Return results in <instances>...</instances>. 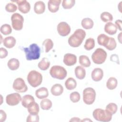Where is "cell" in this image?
<instances>
[{"label":"cell","mask_w":122,"mask_h":122,"mask_svg":"<svg viewBox=\"0 0 122 122\" xmlns=\"http://www.w3.org/2000/svg\"><path fill=\"white\" fill-rule=\"evenodd\" d=\"M86 36L85 31L81 29H78L75 30L68 39V43L71 47H78L83 42Z\"/></svg>","instance_id":"6da1fadb"},{"label":"cell","mask_w":122,"mask_h":122,"mask_svg":"<svg viewBox=\"0 0 122 122\" xmlns=\"http://www.w3.org/2000/svg\"><path fill=\"white\" fill-rule=\"evenodd\" d=\"M26 59L28 61L35 60L40 57L41 49L39 46L36 43L30 44L29 47L23 48Z\"/></svg>","instance_id":"7a4b0ae2"},{"label":"cell","mask_w":122,"mask_h":122,"mask_svg":"<svg viewBox=\"0 0 122 122\" xmlns=\"http://www.w3.org/2000/svg\"><path fill=\"white\" fill-rule=\"evenodd\" d=\"M92 115L93 118L98 121L108 122L111 121L112 115L106 109L97 108L93 111Z\"/></svg>","instance_id":"3957f363"},{"label":"cell","mask_w":122,"mask_h":122,"mask_svg":"<svg viewBox=\"0 0 122 122\" xmlns=\"http://www.w3.org/2000/svg\"><path fill=\"white\" fill-rule=\"evenodd\" d=\"M27 81L32 87H37L40 85L42 81V76L39 72L32 70L30 71L27 76Z\"/></svg>","instance_id":"277c9868"},{"label":"cell","mask_w":122,"mask_h":122,"mask_svg":"<svg viewBox=\"0 0 122 122\" xmlns=\"http://www.w3.org/2000/svg\"><path fill=\"white\" fill-rule=\"evenodd\" d=\"M50 74L52 78L61 80L66 77L67 72L63 67L54 65L51 67L50 70Z\"/></svg>","instance_id":"5b68a950"},{"label":"cell","mask_w":122,"mask_h":122,"mask_svg":"<svg viewBox=\"0 0 122 122\" xmlns=\"http://www.w3.org/2000/svg\"><path fill=\"white\" fill-rule=\"evenodd\" d=\"M107 54L106 52L102 48H97L92 55L93 62L97 64H101L105 61Z\"/></svg>","instance_id":"8992f818"},{"label":"cell","mask_w":122,"mask_h":122,"mask_svg":"<svg viewBox=\"0 0 122 122\" xmlns=\"http://www.w3.org/2000/svg\"><path fill=\"white\" fill-rule=\"evenodd\" d=\"M96 92L92 88L88 87L83 91V101L88 105L92 104L95 101Z\"/></svg>","instance_id":"52a82bcc"},{"label":"cell","mask_w":122,"mask_h":122,"mask_svg":"<svg viewBox=\"0 0 122 122\" xmlns=\"http://www.w3.org/2000/svg\"><path fill=\"white\" fill-rule=\"evenodd\" d=\"M11 20L13 29L16 30H21L23 28L24 18L18 13H15L11 15Z\"/></svg>","instance_id":"ba28073f"},{"label":"cell","mask_w":122,"mask_h":122,"mask_svg":"<svg viewBox=\"0 0 122 122\" xmlns=\"http://www.w3.org/2000/svg\"><path fill=\"white\" fill-rule=\"evenodd\" d=\"M13 89L18 92H25L28 90V87L24 80L21 78L16 79L13 83Z\"/></svg>","instance_id":"9c48e42d"},{"label":"cell","mask_w":122,"mask_h":122,"mask_svg":"<svg viewBox=\"0 0 122 122\" xmlns=\"http://www.w3.org/2000/svg\"><path fill=\"white\" fill-rule=\"evenodd\" d=\"M21 97L18 93H13L7 95L6 102L7 104L10 106H15L19 103L21 101Z\"/></svg>","instance_id":"30bf717a"},{"label":"cell","mask_w":122,"mask_h":122,"mask_svg":"<svg viewBox=\"0 0 122 122\" xmlns=\"http://www.w3.org/2000/svg\"><path fill=\"white\" fill-rule=\"evenodd\" d=\"M59 34L61 36H66L71 32V27L66 22L62 21L60 22L57 27Z\"/></svg>","instance_id":"8fae6325"},{"label":"cell","mask_w":122,"mask_h":122,"mask_svg":"<svg viewBox=\"0 0 122 122\" xmlns=\"http://www.w3.org/2000/svg\"><path fill=\"white\" fill-rule=\"evenodd\" d=\"M18 5V9L21 13L26 14L28 13L30 9V5L26 0H18L14 1Z\"/></svg>","instance_id":"7c38bea8"},{"label":"cell","mask_w":122,"mask_h":122,"mask_svg":"<svg viewBox=\"0 0 122 122\" xmlns=\"http://www.w3.org/2000/svg\"><path fill=\"white\" fill-rule=\"evenodd\" d=\"M64 63L68 66L74 65L77 62V57L74 54L71 53H66L63 58Z\"/></svg>","instance_id":"4fadbf2b"},{"label":"cell","mask_w":122,"mask_h":122,"mask_svg":"<svg viewBox=\"0 0 122 122\" xmlns=\"http://www.w3.org/2000/svg\"><path fill=\"white\" fill-rule=\"evenodd\" d=\"M61 0H50L48 2V8L49 11L52 13L56 12L59 9Z\"/></svg>","instance_id":"5bb4252c"},{"label":"cell","mask_w":122,"mask_h":122,"mask_svg":"<svg viewBox=\"0 0 122 122\" xmlns=\"http://www.w3.org/2000/svg\"><path fill=\"white\" fill-rule=\"evenodd\" d=\"M92 79L95 81H100L103 76V70L100 68H96L93 69L91 73Z\"/></svg>","instance_id":"9a60e30c"},{"label":"cell","mask_w":122,"mask_h":122,"mask_svg":"<svg viewBox=\"0 0 122 122\" xmlns=\"http://www.w3.org/2000/svg\"><path fill=\"white\" fill-rule=\"evenodd\" d=\"M104 31L107 34L112 35L115 34L117 30V28L114 24L112 22H108L104 26Z\"/></svg>","instance_id":"2e32d148"},{"label":"cell","mask_w":122,"mask_h":122,"mask_svg":"<svg viewBox=\"0 0 122 122\" xmlns=\"http://www.w3.org/2000/svg\"><path fill=\"white\" fill-rule=\"evenodd\" d=\"M51 94L55 96H60L63 92V88L61 84L56 83L51 87Z\"/></svg>","instance_id":"e0dca14e"},{"label":"cell","mask_w":122,"mask_h":122,"mask_svg":"<svg viewBox=\"0 0 122 122\" xmlns=\"http://www.w3.org/2000/svg\"><path fill=\"white\" fill-rule=\"evenodd\" d=\"M45 10V3L42 1H38L35 2L34 5V11L38 14H41L43 13Z\"/></svg>","instance_id":"ac0fdd59"},{"label":"cell","mask_w":122,"mask_h":122,"mask_svg":"<svg viewBox=\"0 0 122 122\" xmlns=\"http://www.w3.org/2000/svg\"><path fill=\"white\" fill-rule=\"evenodd\" d=\"M16 42V39L12 36H8L5 38L3 41V45L9 49L13 48Z\"/></svg>","instance_id":"d6986e66"},{"label":"cell","mask_w":122,"mask_h":122,"mask_svg":"<svg viewBox=\"0 0 122 122\" xmlns=\"http://www.w3.org/2000/svg\"><path fill=\"white\" fill-rule=\"evenodd\" d=\"M35 95L39 99L46 98L49 95L48 89L45 87H41L35 91Z\"/></svg>","instance_id":"ffe728a7"},{"label":"cell","mask_w":122,"mask_h":122,"mask_svg":"<svg viewBox=\"0 0 122 122\" xmlns=\"http://www.w3.org/2000/svg\"><path fill=\"white\" fill-rule=\"evenodd\" d=\"M74 72L76 77L79 80L83 79L86 75L85 69L81 66H78L75 68Z\"/></svg>","instance_id":"44dd1931"},{"label":"cell","mask_w":122,"mask_h":122,"mask_svg":"<svg viewBox=\"0 0 122 122\" xmlns=\"http://www.w3.org/2000/svg\"><path fill=\"white\" fill-rule=\"evenodd\" d=\"M28 111L30 114H37L39 113L40 109L38 104L35 101L30 103L27 107Z\"/></svg>","instance_id":"7402d4cb"},{"label":"cell","mask_w":122,"mask_h":122,"mask_svg":"<svg viewBox=\"0 0 122 122\" xmlns=\"http://www.w3.org/2000/svg\"><path fill=\"white\" fill-rule=\"evenodd\" d=\"M35 101V99L34 97L30 94H27L23 96L21 99V104L22 105L27 108L28 105L33 102Z\"/></svg>","instance_id":"603a6c76"},{"label":"cell","mask_w":122,"mask_h":122,"mask_svg":"<svg viewBox=\"0 0 122 122\" xmlns=\"http://www.w3.org/2000/svg\"><path fill=\"white\" fill-rule=\"evenodd\" d=\"M7 65L10 70L12 71H15L19 68L20 61L17 59L11 58L9 60Z\"/></svg>","instance_id":"cb8c5ba5"},{"label":"cell","mask_w":122,"mask_h":122,"mask_svg":"<svg viewBox=\"0 0 122 122\" xmlns=\"http://www.w3.org/2000/svg\"><path fill=\"white\" fill-rule=\"evenodd\" d=\"M82 27L86 30H89L92 29L94 25L93 20L89 18H84L82 20L81 22Z\"/></svg>","instance_id":"d4e9b609"},{"label":"cell","mask_w":122,"mask_h":122,"mask_svg":"<svg viewBox=\"0 0 122 122\" xmlns=\"http://www.w3.org/2000/svg\"><path fill=\"white\" fill-rule=\"evenodd\" d=\"M65 85L67 90H72L76 87L77 82L74 78L70 77L68 78L66 81L65 82Z\"/></svg>","instance_id":"484cf974"},{"label":"cell","mask_w":122,"mask_h":122,"mask_svg":"<svg viewBox=\"0 0 122 122\" xmlns=\"http://www.w3.org/2000/svg\"><path fill=\"white\" fill-rule=\"evenodd\" d=\"M50 64V62L48 59L46 58H43L38 63V66L41 70L45 71L49 68Z\"/></svg>","instance_id":"4316f807"},{"label":"cell","mask_w":122,"mask_h":122,"mask_svg":"<svg viewBox=\"0 0 122 122\" xmlns=\"http://www.w3.org/2000/svg\"><path fill=\"white\" fill-rule=\"evenodd\" d=\"M109 37L104 34H101L97 37L98 43L101 46L105 47L109 41Z\"/></svg>","instance_id":"83f0119b"},{"label":"cell","mask_w":122,"mask_h":122,"mask_svg":"<svg viewBox=\"0 0 122 122\" xmlns=\"http://www.w3.org/2000/svg\"><path fill=\"white\" fill-rule=\"evenodd\" d=\"M118 81L117 79L113 77H111L109 78L106 82L107 88L111 90H114L117 86Z\"/></svg>","instance_id":"f1b7e54d"},{"label":"cell","mask_w":122,"mask_h":122,"mask_svg":"<svg viewBox=\"0 0 122 122\" xmlns=\"http://www.w3.org/2000/svg\"><path fill=\"white\" fill-rule=\"evenodd\" d=\"M40 106L42 110H48L52 107V102L50 100L44 98L41 101Z\"/></svg>","instance_id":"f546056e"},{"label":"cell","mask_w":122,"mask_h":122,"mask_svg":"<svg viewBox=\"0 0 122 122\" xmlns=\"http://www.w3.org/2000/svg\"><path fill=\"white\" fill-rule=\"evenodd\" d=\"M79 63L84 67H89L91 65L89 58L86 55H81L79 58Z\"/></svg>","instance_id":"4dcf8cb0"},{"label":"cell","mask_w":122,"mask_h":122,"mask_svg":"<svg viewBox=\"0 0 122 122\" xmlns=\"http://www.w3.org/2000/svg\"><path fill=\"white\" fill-rule=\"evenodd\" d=\"M95 46V41L93 38H89L87 39L85 42L84 47L85 50L90 51L93 49Z\"/></svg>","instance_id":"1f68e13d"},{"label":"cell","mask_w":122,"mask_h":122,"mask_svg":"<svg viewBox=\"0 0 122 122\" xmlns=\"http://www.w3.org/2000/svg\"><path fill=\"white\" fill-rule=\"evenodd\" d=\"M42 45L44 46L45 51L48 52L53 47V42L50 39H45L42 43Z\"/></svg>","instance_id":"d6a6232c"},{"label":"cell","mask_w":122,"mask_h":122,"mask_svg":"<svg viewBox=\"0 0 122 122\" xmlns=\"http://www.w3.org/2000/svg\"><path fill=\"white\" fill-rule=\"evenodd\" d=\"M100 18L101 20L104 22L112 21L113 20L112 15L110 13L106 11L102 13L100 16Z\"/></svg>","instance_id":"836d02e7"},{"label":"cell","mask_w":122,"mask_h":122,"mask_svg":"<svg viewBox=\"0 0 122 122\" xmlns=\"http://www.w3.org/2000/svg\"><path fill=\"white\" fill-rule=\"evenodd\" d=\"M1 33L5 35L10 34L12 32V29L10 25L8 24H4L2 25L0 29Z\"/></svg>","instance_id":"e575fe53"},{"label":"cell","mask_w":122,"mask_h":122,"mask_svg":"<svg viewBox=\"0 0 122 122\" xmlns=\"http://www.w3.org/2000/svg\"><path fill=\"white\" fill-rule=\"evenodd\" d=\"M116 46L117 43L115 40L112 37H110L109 41L105 47L109 51H112L116 48Z\"/></svg>","instance_id":"d590c367"},{"label":"cell","mask_w":122,"mask_h":122,"mask_svg":"<svg viewBox=\"0 0 122 122\" xmlns=\"http://www.w3.org/2000/svg\"><path fill=\"white\" fill-rule=\"evenodd\" d=\"M107 111H108L112 115L115 114L117 111L118 107L117 105L113 102H111L109 103L106 106V109Z\"/></svg>","instance_id":"8d00e7d4"},{"label":"cell","mask_w":122,"mask_h":122,"mask_svg":"<svg viewBox=\"0 0 122 122\" xmlns=\"http://www.w3.org/2000/svg\"><path fill=\"white\" fill-rule=\"evenodd\" d=\"M75 0H63L62 2V6L64 9H70L75 4Z\"/></svg>","instance_id":"74e56055"},{"label":"cell","mask_w":122,"mask_h":122,"mask_svg":"<svg viewBox=\"0 0 122 122\" xmlns=\"http://www.w3.org/2000/svg\"><path fill=\"white\" fill-rule=\"evenodd\" d=\"M80 94L78 92H71L70 95V99L72 102H77L80 100Z\"/></svg>","instance_id":"f35d334b"},{"label":"cell","mask_w":122,"mask_h":122,"mask_svg":"<svg viewBox=\"0 0 122 122\" xmlns=\"http://www.w3.org/2000/svg\"><path fill=\"white\" fill-rule=\"evenodd\" d=\"M5 10L9 12H14L17 10V6L13 3H8L5 6Z\"/></svg>","instance_id":"ab89813d"},{"label":"cell","mask_w":122,"mask_h":122,"mask_svg":"<svg viewBox=\"0 0 122 122\" xmlns=\"http://www.w3.org/2000/svg\"><path fill=\"white\" fill-rule=\"evenodd\" d=\"M27 122H38L39 121V116L38 114H30L26 119Z\"/></svg>","instance_id":"60d3db41"},{"label":"cell","mask_w":122,"mask_h":122,"mask_svg":"<svg viewBox=\"0 0 122 122\" xmlns=\"http://www.w3.org/2000/svg\"><path fill=\"white\" fill-rule=\"evenodd\" d=\"M0 58L1 59H3L7 57V56L8 55V52L6 49L1 47L0 48Z\"/></svg>","instance_id":"b9f144b4"},{"label":"cell","mask_w":122,"mask_h":122,"mask_svg":"<svg viewBox=\"0 0 122 122\" xmlns=\"http://www.w3.org/2000/svg\"><path fill=\"white\" fill-rule=\"evenodd\" d=\"M0 122H3L5 121L6 119L7 115L5 112L2 110H0Z\"/></svg>","instance_id":"7bdbcfd3"},{"label":"cell","mask_w":122,"mask_h":122,"mask_svg":"<svg viewBox=\"0 0 122 122\" xmlns=\"http://www.w3.org/2000/svg\"><path fill=\"white\" fill-rule=\"evenodd\" d=\"M110 60L111 61H113V62H116L117 63L119 64V58L117 55L116 54H113L112 55L111 57H110Z\"/></svg>","instance_id":"ee69618b"},{"label":"cell","mask_w":122,"mask_h":122,"mask_svg":"<svg viewBox=\"0 0 122 122\" xmlns=\"http://www.w3.org/2000/svg\"><path fill=\"white\" fill-rule=\"evenodd\" d=\"M115 25L117 29H118L120 30H122V21L121 20H117L115 21Z\"/></svg>","instance_id":"f6af8a7d"},{"label":"cell","mask_w":122,"mask_h":122,"mask_svg":"<svg viewBox=\"0 0 122 122\" xmlns=\"http://www.w3.org/2000/svg\"><path fill=\"white\" fill-rule=\"evenodd\" d=\"M70 122H81V120L78 117H73L70 120Z\"/></svg>","instance_id":"bcb514c9"},{"label":"cell","mask_w":122,"mask_h":122,"mask_svg":"<svg viewBox=\"0 0 122 122\" xmlns=\"http://www.w3.org/2000/svg\"><path fill=\"white\" fill-rule=\"evenodd\" d=\"M121 38H122V32H120L119 34L118 35V40H119L120 43H122V41H121Z\"/></svg>","instance_id":"7dc6e473"},{"label":"cell","mask_w":122,"mask_h":122,"mask_svg":"<svg viewBox=\"0 0 122 122\" xmlns=\"http://www.w3.org/2000/svg\"><path fill=\"white\" fill-rule=\"evenodd\" d=\"M122 2L121 1V2H120V3H119L118 6V9H119V11H120V12H122V11H121V10H120V9L121 8V4H122Z\"/></svg>","instance_id":"c3c4849f"},{"label":"cell","mask_w":122,"mask_h":122,"mask_svg":"<svg viewBox=\"0 0 122 122\" xmlns=\"http://www.w3.org/2000/svg\"><path fill=\"white\" fill-rule=\"evenodd\" d=\"M90 121V122H92V120H90V119H88V120H87V118H86V119H84V120L83 119V120H81V122H83V121L84 122V121Z\"/></svg>","instance_id":"681fc988"}]
</instances>
